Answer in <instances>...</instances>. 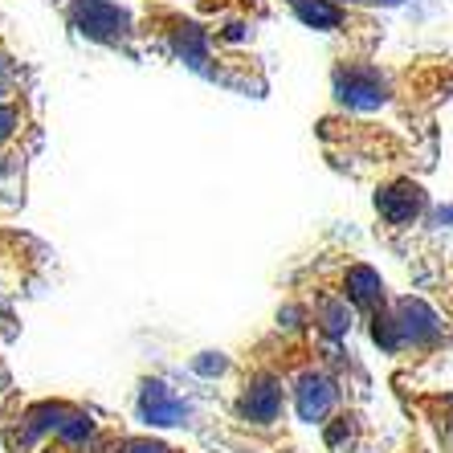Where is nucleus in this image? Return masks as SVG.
Instances as JSON below:
<instances>
[{
	"instance_id": "obj_1",
	"label": "nucleus",
	"mask_w": 453,
	"mask_h": 453,
	"mask_svg": "<svg viewBox=\"0 0 453 453\" xmlns=\"http://www.w3.org/2000/svg\"><path fill=\"white\" fill-rule=\"evenodd\" d=\"M368 335L392 359H425L449 343V327L441 323V315L412 295H404V298L392 295V303L384 306V315L368 323Z\"/></svg>"
},
{
	"instance_id": "obj_2",
	"label": "nucleus",
	"mask_w": 453,
	"mask_h": 453,
	"mask_svg": "<svg viewBox=\"0 0 453 453\" xmlns=\"http://www.w3.org/2000/svg\"><path fill=\"white\" fill-rule=\"evenodd\" d=\"M372 204H376V229H384V237H401L412 233L425 221L429 212V192L412 172H396V176L376 180V192H372Z\"/></svg>"
},
{
	"instance_id": "obj_3",
	"label": "nucleus",
	"mask_w": 453,
	"mask_h": 453,
	"mask_svg": "<svg viewBox=\"0 0 453 453\" xmlns=\"http://www.w3.org/2000/svg\"><path fill=\"white\" fill-rule=\"evenodd\" d=\"M82 453H225L217 445H184V441H168V437H159V433H139L111 412V421L90 437Z\"/></svg>"
},
{
	"instance_id": "obj_4",
	"label": "nucleus",
	"mask_w": 453,
	"mask_h": 453,
	"mask_svg": "<svg viewBox=\"0 0 453 453\" xmlns=\"http://www.w3.org/2000/svg\"><path fill=\"white\" fill-rule=\"evenodd\" d=\"M65 12H70V21H74V29L82 37L115 45V50H131L135 25H131V17L119 4H111V0H74Z\"/></svg>"
},
{
	"instance_id": "obj_5",
	"label": "nucleus",
	"mask_w": 453,
	"mask_h": 453,
	"mask_svg": "<svg viewBox=\"0 0 453 453\" xmlns=\"http://www.w3.org/2000/svg\"><path fill=\"white\" fill-rule=\"evenodd\" d=\"M409 409L421 412L425 421L437 429L445 453H453V392H433V396H425V392H412V396H409Z\"/></svg>"
}]
</instances>
